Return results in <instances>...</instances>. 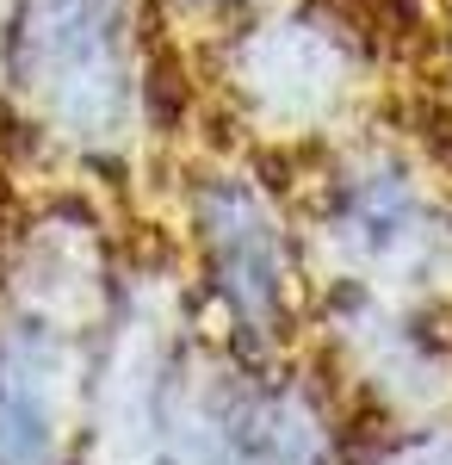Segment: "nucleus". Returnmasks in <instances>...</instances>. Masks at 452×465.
<instances>
[{
    "instance_id": "1",
    "label": "nucleus",
    "mask_w": 452,
    "mask_h": 465,
    "mask_svg": "<svg viewBox=\"0 0 452 465\" xmlns=\"http://www.w3.org/2000/svg\"><path fill=\"white\" fill-rule=\"evenodd\" d=\"M205 230H211V249H217V286L236 298V311L248 317H273L279 304V242H273V223L260 217L254 199H230L217 205L205 199Z\"/></svg>"
}]
</instances>
